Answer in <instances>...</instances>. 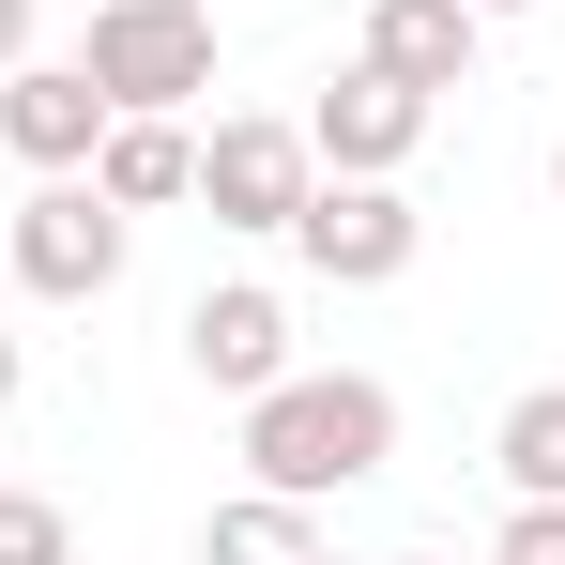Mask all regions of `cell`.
I'll return each mask as SVG.
<instances>
[{"instance_id": "2e32d148", "label": "cell", "mask_w": 565, "mask_h": 565, "mask_svg": "<svg viewBox=\"0 0 565 565\" xmlns=\"http://www.w3.org/2000/svg\"><path fill=\"white\" fill-rule=\"evenodd\" d=\"M15 382H31V352H15V337H0V413H15Z\"/></svg>"}, {"instance_id": "30bf717a", "label": "cell", "mask_w": 565, "mask_h": 565, "mask_svg": "<svg viewBox=\"0 0 565 565\" xmlns=\"http://www.w3.org/2000/svg\"><path fill=\"white\" fill-rule=\"evenodd\" d=\"M93 184L122 199V214H169V199H199V122H169V107H122L93 138Z\"/></svg>"}, {"instance_id": "52a82bcc", "label": "cell", "mask_w": 565, "mask_h": 565, "mask_svg": "<svg viewBox=\"0 0 565 565\" xmlns=\"http://www.w3.org/2000/svg\"><path fill=\"white\" fill-rule=\"evenodd\" d=\"M184 367L214 382V397L290 382V306H276V290H199V306H184Z\"/></svg>"}, {"instance_id": "5bb4252c", "label": "cell", "mask_w": 565, "mask_h": 565, "mask_svg": "<svg viewBox=\"0 0 565 565\" xmlns=\"http://www.w3.org/2000/svg\"><path fill=\"white\" fill-rule=\"evenodd\" d=\"M489 565H565V504H504V535H489Z\"/></svg>"}, {"instance_id": "5b68a950", "label": "cell", "mask_w": 565, "mask_h": 565, "mask_svg": "<svg viewBox=\"0 0 565 565\" xmlns=\"http://www.w3.org/2000/svg\"><path fill=\"white\" fill-rule=\"evenodd\" d=\"M321 184V153H306V122L276 107H230V122H199V199H214V230H290Z\"/></svg>"}, {"instance_id": "d6986e66", "label": "cell", "mask_w": 565, "mask_h": 565, "mask_svg": "<svg viewBox=\"0 0 565 565\" xmlns=\"http://www.w3.org/2000/svg\"><path fill=\"white\" fill-rule=\"evenodd\" d=\"M306 565H337V551H306Z\"/></svg>"}, {"instance_id": "e0dca14e", "label": "cell", "mask_w": 565, "mask_h": 565, "mask_svg": "<svg viewBox=\"0 0 565 565\" xmlns=\"http://www.w3.org/2000/svg\"><path fill=\"white\" fill-rule=\"evenodd\" d=\"M473 15H535V0H473Z\"/></svg>"}, {"instance_id": "ac0fdd59", "label": "cell", "mask_w": 565, "mask_h": 565, "mask_svg": "<svg viewBox=\"0 0 565 565\" xmlns=\"http://www.w3.org/2000/svg\"><path fill=\"white\" fill-rule=\"evenodd\" d=\"M397 565H459V551H397Z\"/></svg>"}, {"instance_id": "8fae6325", "label": "cell", "mask_w": 565, "mask_h": 565, "mask_svg": "<svg viewBox=\"0 0 565 565\" xmlns=\"http://www.w3.org/2000/svg\"><path fill=\"white\" fill-rule=\"evenodd\" d=\"M306 551H321V504H290V489H230L199 520V565H306Z\"/></svg>"}, {"instance_id": "277c9868", "label": "cell", "mask_w": 565, "mask_h": 565, "mask_svg": "<svg viewBox=\"0 0 565 565\" xmlns=\"http://www.w3.org/2000/svg\"><path fill=\"white\" fill-rule=\"evenodd\" d=\"M290 245H306V276H321V290H397V276H413V245H428V214H413L397 184L321 169L306 214H290Z\"/></svg>"}, {"instance_id": "9a60e30c", "label": "cell", "mask_w": 565, "mask_h": 565, "mask_svg": "<svg viewBox=\"0 0 565 565\" xmlns=\"http://www.w3.org/2000/svg\"><path fill=\"white\" fill-rule=\"evenodd\" d=\"M31 15H46V0H0V77L31 62Z\"/></svg>"}, {"instance_id": "7a4b0ae2", "label": "cell", "mask_w": 565, "mask_h": 565, "mask_svg": "<svg viewBox=\"0 0 565 565\" xmlns=\"http://www.w3.org/2000/svg\"><path fill=\"white\" fill-rule=\"evenodd\" d=\"M122 230H138V214H122L93 169H46V184L0 214V276L31 290V306H93V290L122 276Z\"/></svg>"}, {"instance_id": "ffe728a7", "label": "cell", "mask_w": 565, "mask_h": 565, "mask_svg": "<svg viewBox=\"0 0 565 565\" xmlns=\"http://www.w3.org/2000/svg\"><path fill=\"white\" fill-rule=\"evenodd\" d=\"M551 184H565V153H551Z\"/></svg>"}, {"instance_id": "6da1fadb", "label": "cell", "mask_w": 565, "mask_h": 565, "mask_svg": "<svg viewBox=\"0 0 565 565\" xmlns=\"http://www.w3.org/2000/svg\"><path fill=\"white\" fill-rule=\"evenodd\" d=\"M230 413H245V489H290V504H337L397 459V382H367V367H290Z\"/></svg>"}, {"instance_id": "ba28073f", "label": "cell", "mask_w": 565, "mask_h": 565, "mask_svg": "<svg viewBox=\"0 0 565 565\" xmlns=\"http://www.w3.org/2000/svg\"><path fill=\"white\" fill-rule=\"evenodd\" d=\"M0 138H15V169H93L107 93L77 77V62H15V77H0Z\"/></svg>"}, {"instance_id": "7c38bea8", "label": "cell", "mask_w": 565, "mask_h": 565, "mask_svg": "<svg viewBox=\"0 0 565 565\" xmlns=\"http://www.w3.org/2000/svg\"><path fill=\"white\" fill-rule=\"evenodd\" d=\"M489 459H504V489H520V504H565V382H520V397H504Z\"/></svg>"}, {"instance_id": "4fadbf2b", "label": "cell", "mask_w": 565, "mask_h": 565, "mask_svg": "<svg viewBox=\"0 0 565 565\" xmlns=\"http://www.w3.org/2000/svg\"><path fill=\"white\" fill-rule=\"evenodd\" d=\"M0 565H77V520L46 489H0Z\"/></svg>"}, {"instance_id": "8992f818", "label": "cell", "mask_w": 565, "mask_h": 565, "mask_svg": "<svg viewBox=\"0 0 565 565\" xmlns=\"http://www.w3.org/2000/svg\"><path fill=\"white\" fill-rule=\"evenodd\" d=\"M306 153H321V169H352V184H397V169L428 153V93H397L382 62H352L337 93L306 107Z\"/></svg>"}, {"instance_id": "9c48e42d", "label": "cell", "mask_w": 565, "mask_h": 565, "mask_svg": "<svg viewBox=\"0 0 565 565\" xmlns=\"http://www.w3.org/2000/svg\"><path fill=\"white\" fill-rule=\"evenodd\" d=\"M473 31H489V15H473V0H367V46H352V62H382V77H397V93H459L473 77Z\"/></svg>"}, {"instance_id": "3957f363", "label": "cell", "mask_w": 565, "mask_h": 565, "mask_svg": "<svg viewBox=\"0 0 565 565\" xmlns=\"http://www.w3.org/2000/svg\"><path fill=\"white\" fill-rule=\"evenodd\" d=\"M77 77L107 93V122H122V107H169V122H184V107L214 93V15H199V0H93Z\"/></svg>"}]
</instances>
